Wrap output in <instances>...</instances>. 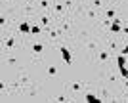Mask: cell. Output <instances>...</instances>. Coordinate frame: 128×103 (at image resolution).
Here are the masks:
<instances>
[{
    "instance_id": "18",
    "label": "cell",
    "mask_w": 128,
    "mask_h": 103,
    "mask_svg": "<svg viewBox=\"0 0 128 103\" xmlns=\"http://www.w3.org/2000/svg\"><path fill=\"white\" fill-rule=\"evenodd\" d=\"M73 90H75V92H78V90H80V84H76V82H75V84H73Z\"/></svg>"
},
{
    "instance_id": "9",
    "label": "cell",
    "mask_w": 128,
    "mask_h": 103,
    "mask_svg": "<svg viewBox=\"0 0 128 103\" xmlns=\"http://www.w3.org/2000/svg\"><path fill=\"white\" fill-rule=\"evenodd\" d=\"M84 99H86V101H92V103H96V101H98V98L94 96V94H86Z\"/></svg>"
},
{
    "instance_id": "5",
    "label": "cell",
    "mask_w": 128,
    "mask_h": 103,
    "mask_svg": "<svg viewBox=\"0 0 128 103\" xmlns=\"http://www.w3.org/2000/svg\"><path fill=\"white\" fill-rule=\"evenodd\" d=\"M19 31H21V33H31V25L27 21H23L21 25H19Z\"/></svg>"
},
{
    "instance_id": "2",
    "label": "cell",
    "mask_w": 128,
    "mask_h": 103,
    "mask_svg": "<svg viewBox=\"0 0 128 103\" xmlns=\"http://www.w3.org/2000/svg\"><path fill=\"white\" fill-rule=\"evenodd\" d=\"M4 48L6 50H14L16 48V38H8V40L4 42Z\"/></svg>"
},
{
    "instance_id": "20",
    "label": "cell",
    "mask_w": 128,
    "mask_h": 103,
    "mask_svg": "<svg viewBox=\"0 0 128 103\" xmlns=\"http://www.w3.org/2000/svg\"><path fill=\"white\" fill-rule=\"evenodd\" d=\"M124 31H126V34H128V27H126V29H124Z\"/></svg>"
},
{
    "instance_id": "8",
    "label": "cell",
    "mask_w": 128,
    "mask_h": 103,
    "mask_svg": "<svg viewBox=\"0 0 128 103\" xmlns=\"http://www.w3.org/2000/svg\"><path fill=\"white\" fill-rule=\"evenodd\" d=\"M40 25H42V27H48V25H50L48 15H42V17H40Z\"/></svg>"
},
{
    "instance_id": "1",
    "label": "cell",
    "mask_w": 128,
    "mask_h": 103,
    "mask_svg": "<svg viewBox=\"0 0 128 103\" xmlns=\"http://www.w3.org/2000/svg\"><path fill=\"white\" fill-rule=\"evenodd\" d=\"M61 55H63V59H65V63H67V65H71V63H73V57H71V52L67 48H65V46H61Z\"/></svg>"
},
{
    "instance_id": "10",
    "label": "cell",
    "mask_w": 128,
    "mask_h": 103,
    "mask_svg": "<svg viewBox=\"0 0 128 103\" xmlns=\"http://www.w3.org/2000/svg\"><path fill=\"white\" fill-rule=\"evenodd\" d=\"M63 8H65V4H61V2L56 4V11H58V13H63Z\"/></svg>"
},
{
    "instance_id": "7",
    "label": "cell",
    "mask_w": 128,
    "mask_h": 103,
    "mask_svg": "<svg viewBox=\"0 0 128 103\" xmlns=\"http://www.w3.org/2000/svg\"><path fill=\"white\" fill-rule=\"evenodd\" d=\"M105 17H107V21H115V10H107Z\"/></svg>"
},
{
    "instance_id": "16",
    "label": "cell",
    "mask_w": 128,
    "mask_h": 103,
    "mask_svg": "<svg viewBox=\"0 0 128 103\" xmlns=\"http://www.w3.org/2000/svg\"><path fill=\"white\" fill-rule=\"evenodd\" d=\"M102 6V0H94V8H100Z\"/></svg>"
},
{
    "instance_id": "17",
    "label": "cell",
    "mask_w": 128,
    "mask_h": 103,
    "mask_svg": "<svg viewBox=\"0 0 128 103\" xmlns=\"http://www.w3.org/2000/svg\"><path fill=\"white\" fill-rule=\"evenodd\" d=\"M88 17H92V19H94V17H96V11L90 10V11H88Z\"/></svg>"
},
{
    "instance_id": "3",
    "label": "cell",
    "mask_w": 128,
    "mask_h": 103,
    "mask_svg": "<svg viewBox=\"0 0 128 103\" xmlns=\"http://www.w3.org/2000/svg\"><path fill=\"white\" fill-rule=\"evenodd\" d=\"M109 31H111V33H120V23H118L117 19H115V21L111 23V27H109Z\"/></svg>"
},
{
    "instance_id": "13",
    "label": "cell",
    "mask_w": 128,
    "mask_h": 103,
    "mask_svg": "<svg viewBox=\"0 0 128 103\" xmlns=\"http://www.w3.org/2000/svg\"><path fill=\"white\" fill-rule=\"evenodd\" d=\"M56 73H58V69H56L54 65H52V67H48V75H50V76H54Z\"/></svg>"
},
{
    "instance_id": "15",
    "label": "cell",
    "mask_w": 128,
    "mask_h": 103,
    "mask_svg": "<svg viewBox=\"0 0 128 103\" xmlns=\"http://www.w3.org/2000/svg\"><path fill=\"white\" fill-rule=\"evenodd\" d=\"M58 36H59L58 31H50V38H58Z\"/></svg>"
},
{
    "instance_id": "12",
    "label": "cell",
    "mask_w": 128,
    "mask_h": 103,
    "mask_svg": "<svg viewBox=\"0 0 128 103\" xmlns=\"http://www.w3.org/2000/svg\"><path fill=\"white\" fill-rule=\"evenodd\" d=\"M98 55H100V59H102V61H107V57H109V55H107V52H100Z\"/></svg>"
},
{
    "instance_id": "19",
    "label": "cell",
    "mask_w": 128,
    "mask_h": 103,
    "mask_svg": "<svg viewBox=\"0 0 128 103\" xmlns=\"http://www.w3.org/2000/svg\"><path fill=\"white\" fill-rule=\"evenodd\" d=\"M128 54V42H126V46H124V50H122V55H126Z\"/></svg>"
},
{
    "instance_id": "4",
    "label": "cell",
    "mask_w": 128,
    "mask_h": 103,
    "mask_svg": "<svg viewBox=\"0 0 128 103\" xmlns=\"http://www.w3.org/2000/svg\"><path fill=\"white\" fill-rule=\"evenodd\" d=\"M117 63H118V69H124V67H126V57L120 54V55L117 57Z\"/></svg>"
},
{
    "instance_id": "6",
    "label": "cell",
    "mask_w": 128,
    "mask_h": 103,
    "mask_svg": "<svg viewBox=\"0 0 128 103\" xmlns=\"http://www.w3.org/2000/svg\"><path fill=\"white\" fill-rule=\"evenodd\" d=\"M32 52H34V54H40V52H42V44L34 42V44H32Z\"/></svg>"
},
{
    "instance_id": "14",
    "label": "cell",
    "mask_w": 128,
    "mask_h": 103,
    "mask_svg": "<svg viewBox=\"0 0 128 103\" xmlns=\"http://www.w3.org/2000/svg\"><path fill=\"white\" fill-rule=\"evenodd\" d=\"M40 6L42 8H50V0H40Z\"/></svg>"
},
{
    "instance_id": "11",
    "label": "cell",
    "mask_w": 128,
    "mask_h": 103,
    "mask_svg": "<svg viewBox=\"0 0 128 103\" xmlns=\"http://www.w3.org/2000/svg\"><path fill=\"white\" fill-rule=\"evenodd\" d=\"M31 33L38 34V33H40V25H32V27H31Z\"/></svg>"
}]
</instances>
